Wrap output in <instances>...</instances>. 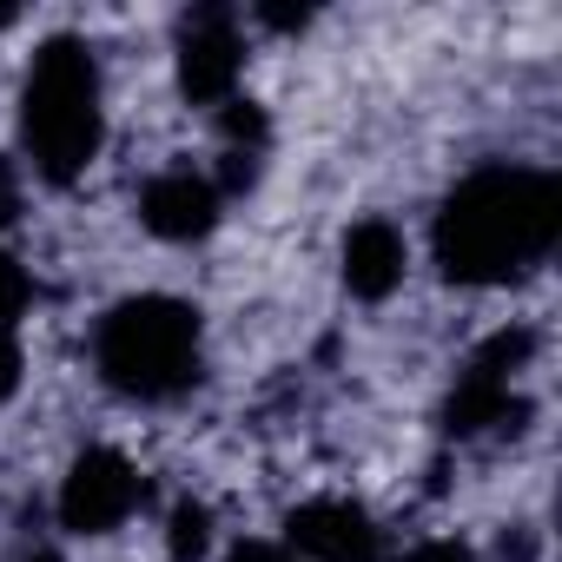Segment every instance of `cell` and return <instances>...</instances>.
<instances>
[{"mask_svg":"<svg viewBox=\"0 0 562 562\" xmlns=\"http://www.w3.org/2000/svg\"><path fill=\"white\" fill-rule=\"evenodd\" d=\"M245 80V27L232 8H192L179 14V93L192 106L238 100Z\"/></svg>","mask_w":562,"mask_h":562,"instance_id":"8992f818","label":"cell"},{"mask_svg":"<svg viewBox=\"0 0 562 562\" xmlns=\"http://www.w3.org/2000/svg\"><path fill=\"white\" fill-rule=\"evenodd\" d=\"M536 358V331L509 325V331H490L470 364L457 371L450 384V404H443V430L457 443L470 437H496V430H522L529 424V397H522V371Z\"/></svg>","mask_w":562,"mask_h":562,"instance_id":"277c9868","label":"cell"},{"mask_svg":"<svg viewBox=\"0 0 562 562\" xmlns=\"http://www.w3.org/2000/svg\"><path fill=\"white\" fill-rule=\"evenodd\" d=\"M14 218H21V166L0 153V232H8Z\"/></svg>","mask_w":562,"mask_h":562,"instance_id":"4fadbf2b","label":"cell"},{"mask_svg":"<svg viewBox=\"0 0 562 562\" xmlns=\"http://www.w3.org/2000/svg\"><path fill=\"white\" fill-rule=\"evenodd\" d=\"M106 146V80L80 34H54L34 47L21 80V153L34 179L80 186Z\"/></svg>","mask_w":562,"mask_h":562,"instance_id":"7a4b0ae2","label":"cell"},{"mask_svg":"<svg viewBox=\"0 0 562 562\" xmlns=\"http://www.w3.org/2000/svg\"><path fill=\"white\" fill-rule=\"evenodd\" d=\"M146 496H153V483H146V470H139L126 450L87 443V450L67 463V476H60L54 516H60L67 536H113V529H126V522L146 509Z\"/></svg>","mask_w":562,"mask_h":562,"instance_id":"5b68a950","label":"cell"},{"mask_svg":"<svg viewBox=\"0 0 562 562\" xmlns=\"http://www.w3.org/2000/svg\"><path fill=\"white\" fill-rule=\"evenodd\" d=\"M225 562H299V555H292L285 542H232Z\"/></svg>","mask_w":562,"mask_h":562,"instance_id":"9a60e30c","label":"cell"},{"mask_svg":"<svg viewBox=\"0 0 562 562\" xmlns=\"http://www.w3.org/2000/svg\"><path fill=\"white\" fill-rule=\"evenodd\" d=\"M8 27H21V8H14V0H0V34H8Z\"/></svg>","mask_w":562,"mask_h":562,"instance_id":"ac0fdd59","label":"cell"},{"mask_svg":"<svg viewBox=\"0 0 562 562\" xmlns=\"http://www.w3.org/2000/svg\"><path fill=\"white\" fill-rule=\"evenodd\" d=\"M21 562H67V555L54 542H34V549H21Z\"/></svg>","mask_w":562,"mask_h":562,"instance_id":"e0dca14e","label":"cell"},{"mask_svg":"<svg viewBox=\"0 0 562 562\" xmlns=\"http://www.w3.org/2000/svg\"><path fill=\"white\" fill-rule=\"evenodd\" d=\"M258 14V27H271V34H305L312 27V8H278V0H265V8H251Z\"/></svg>","mask_w":562,"mask_h":562,"instance_id":"7c38bea8","label":"cell"},{"mask_svg":"<svg viewBox=\"0 0 562 562\" xmlns=\"http://www.w3.org/2000/svg\"><path fill=\"white\" fill-rule=\"evenodd\" d=\"M404 562H476V555H470V542H457V536H437V542H417Z\"/></svg>","mask_w":562,"mask_h":562,"instance_id":"5bb4252c","label":"cell"},{"mask_svg":"<svg viewBox=\"0 0 562 562\" xmlns=\"http://www.w3.org/2000/svg\"><path fill=\"white\" fill-rule=\"evenodd\" d=\"M27 305H34V278L0 245V404L21 391V318H27Z\"/></svg>","mask_w":562,"mask_h":562,"instance_id":"30bf717a","label":"cell"},{"mask_svg":"<svg viewBox=\"0 0 562 562\" xmlns=\"http://www.w3.org/2000/svg\"><path fill=\"white\" fill-rule=\"evenodd\" d=\"M166 555L172 562H205L212 555V509L205 503H172V516H166Z\"/></svg>","mask_w":562,"mask_h":562,"instance_id":"8fae6325","label":"cell"},{"mask_svg":"<svg viewBox=\"0 0 562 562\" xmlns=\"http://www.w3.org/2000/svg\"><path fill=\"white\" fill-rule=\"evenodd\" d=\"M93 371L126 404H172L205 378V318L186 299H120L93 331Z\"/></svg>","mask_w":562,"mask_h":562,"instance_id":"3957f363","label":"cell"},{"mask_svg":"<svg viewBox=\"0 0 562 562\" xmlns=\"http://www.w3.org/2000/svg\"><path fill=\"white\" fill-rule=\"evenodd\" d=\"M225 212V192L212 186V172H192V166H166L146 179L139 192V225L166 245H199Z\"/></svg>","mask_w":562,"mask_h":562,"instance_id":"ba28073f","label":"cell"},{"mask_svg":"<svg viewBox=\"0 0 562 562\" xmlns=\"http://www.w3.org/2000/svg\"><path fill=\"white\" fill-rule=\"evenodd\" d=\"M503 562H536V542L529 536H503Z\"/></svg>","mask_w":562,"mask_h":562,"instance_id":"2e32d148","label":"cell"},{"mask_svg":"<svg viewBox=\"0 0 562 562\" xmlns=\"http://www.w3.org/2000/svg\"><path fill=\"white\" fill-rule=\"evenodd\" d=\"M562 238V179L549 166H476L437 205L430 251L450 285L496 292L529 278Z\"/></svg>","mask_w":562,"mask_h":562,"instance_id":"6da1fadb","label":"cell"},{"mask_svg":"<svg viewBox=\"0 0 562 562\" xmlns=\"http://www.w3.org/2000/svg\"><path fill=\"white\" fill-rule=\"evenodd\" d=\"M285 549L299 562H384V529L351 496H312L285 516Z\"/></svg>","mask_w":562,"mask_h":562,"instance_id":"52a82bcc","label":"cell"},{"mask_svg":"<svg viewBox=\"0 0 562 562\" xmlns=\"http://www.w3.org/2000/svg\"><path fill=\"white\" fill-rule=\"evenodd\" d=\"M338 265H345V292L364 299V305H384L397 285H404V271H411V245L391 218H358L338 245Z\"/></svg>","mask_w":562,"mask_h":562,"instance_id":"9c48e42d","label":"cell"}]
</instances>
